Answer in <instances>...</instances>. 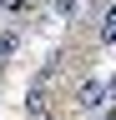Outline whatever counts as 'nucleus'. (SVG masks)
Segmentation results:
<instances>
[{
    "mask_svg": "<svg viewBox=\"0 0 116 120\" xmlns=\"http://www.w3.org/2000/svg\"><path fill=\"white\" fill-rule=\"evenodd\" d=\"M106 85H111V100H116V75H111V80H106Z\"/></svg>",
    "mask_w": 116,
    "mask_h": 120,
    "instance_id": "obj_8",
    "label": "nucleus"
},
{
    "mask_svg": "<svg viewBox=\"0 0 116 120\" xmlns=\"http://www.w3.org/2000/svg\"><path fill=\"white\" fill-rule=\"evenodd\" d=\"M101 120H116V105H111V110H106V115H101Z\"/></svg>",
    "mask_w": 116,
    "mask_h": 120,
    "instance_id": "obj_7",
    "label": "nucleus"
},
{
    "mask_svg": "<svg viewBox=\"0 0 116 120\" xmlns=\"http://www.w3.org/2000/svg\"><path fill=\"white\" fill-rule=\"evenodd\" d=\"M101 45H116V5L101 15Z\"/></svg>",
    "mask_w": 116,
    "mask_h": 120,
    "instance_id": "obj_3",
    "label": "nucleus"
},
{
    "mask_svg": "<svg viewBox=\"0 0 116 120\" xmlns=\"http://www.w3.org/2000/svg\"><path fill=\"white\" fill-rule=\"evenodd\" d=\"M20 5H25V0H0V10H10V15H15Z\"/></svg>",
    "mask_w": 116,
    "mask_h": 120,
    "instance_id": "obj_6",
    "label": "nucleus"
},
{
    "mask_svg": "<svg viewBox=\"0 0 116 120\" xmlns=\"http://www.w3.org/2000/svg\"><path fill=\"white\" fill-rule=\"evenodd\" d=\"M25 115H46V85H30V95H25Z\"/></svg>",
    "mask_w": 116,
    "mask_h": 120,
    "instance_id": "obj_2",
    "label": "nucleus"
},
{
    "mask_svg": "<svg viewBox=\"0 0 116 120\" xmlns=\"http://www.w3.org/2000/svg\"><path fill=\"white\" fill-rule=\"evenodd\" d=\"M71 100H76V110L96 115V110H106V100H111V85L91 75V80H81V85H76V95H71Z\"/></svg>",
    "mask_w": 116,
    "mask_h": 120,
    "instance_id": "obj_1",
    "label": "nucleus"
},
{
    "mask_svg": "<svg viewBox=\"0 0 116 120\" xmlns=\"http://www.w3.org/2000/svg\"><path fill=\"white\" fill-rule=\"evenodd\" d=\"M10 50H15V35H0V70H5V60H10Z\"/></svg>",
    "mask_w": 116,
    "mask_h": 120,
    "instance_id": "obj_4",
    "label": "nucleus"
},
{
    "mask_svg": "<svg viewBox=\"0 0 116 120\" xmlns=\"http://www.w3.org/2000/svg\"><path fill=\"white\" fill-rule=\"evenodd\" d=\"M81 5H86V0H56V15H76Z\"/></svg>",
    "mask_w": 116,
    "mask_h": 120,
    "instance_id": "obj_5",
    "label": "nucleus"
}]
</instances>
